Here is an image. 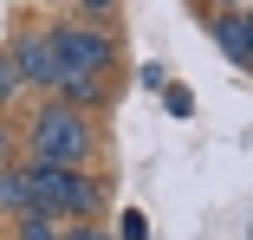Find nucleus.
Here are the masks:
<instances>
[{
  "label": "nucleus",
  "instance_id": "obj_1",
  "mask_svg": "<svg viewBox=\"0 0 253 240\" xmlns=\"http://www.w3.org/2000/svg\"><path fill=\"white\" fill-rule=\"evenodd\" d=\"M52 45V98L91 111L111 98V65H117V39L97 26H52L45 33Z\"/></svg>",
  "mask_w": 253,
  "mask_h": 240
},
{
  "label": "nucleus",
  "instance_id": "obj_2",
  "mask_svg": "<svg viewBox=\"0 0 253 240\" xmlns=\"http://www.w3.org/2000/svg\"><path fill=\"white\" fill-rule=\"evenodd\" d=\"M20 182H26V208L45 221H97L104 208V182L72 162H20Z\"/></svg>",
  "mask_w": 253,
  "mask_h": 240
},
{
  "label": "nucleus",
  "instance_id": "obj_3",
  "mask_svg": "<svg viewBox=\"0 0 253 240\" xmlns=\"http://www.w3.org/2000/svg\"><path fill=\"white\" fill-rule=\"evenodd\" d=\"M91 143H97L91 111H78V104H65V98H52V91H45V104L20 123V150H26V162H72V169H84Z\"/></svg>",
  "mask_w": 253,
  "mask_h": 240
},
{
  "label": "nucleus",
  "instance_id": "obj_4",
  "mask_svg": "<svg viewBox=\"0 0 253 240\" xmlns=\"http://www.w3.org/2000/svg\"><path fill=\"white\" fill-rule=\"evenodd\" d=\"M208 33H214V45L227 52V65H234V72H247V65H253V13H247V7H221V13L208 20Z\"/></svg>",
  "mask_w": 253,
  "mask_h": 240
},
{
  "label": "nucleus",
  "instance_id": "obj_5",
  "mask_svg": "<svg viewBox=\"0 0 253 240\" xmlns=\"http://www.w3.org/2000/svg\"><path fill=\"white\" fill-rule=\"evenodd\" d=\"M7 65H13V78H20V84L52 91V45H45V33H20V39L7 45Z\"/></svg>",
  "mask_w": 253,
  "mask_h": 240
},
{
  "label": "nucleus",
  "instance_id": "obj_6",
  "mask_svg": "<svg viewBox=\"0 0 253 240\" xmlns=\"http://www.w3.org/2000/svg\"><path fill=\"white\" fill-rule=\"evenodd\" d=\"M0 214H26V182H20V162H0Z\"/></svg>",
  "mask_w": 253,
  "mask_h": 240
},
{
  "label": "nucleus",
  "instance_id": "obj_7",
  "mask_svg": "<svg viewBox=\"0 0 253 240\" xmlns=\"http://www.w3.org/2000/svg\"><path fill=\"white\" fill-rule=\"evenodd\" d=\"M13 240H65V221H45V214H13Z\"/></svg>",
  "mask_w": 253,
  "mask_h": 240
},
{
  "label": "nucleus",
  "instance_id": "obj_8",
  "mask_svg": "<svg viewBox=\"0 0 253 240\" xmlns=\"http://www.w3.org/2000/svg\"><path fill=\"white\" fill-rule=\"evenodd\" d=\"M65 240H117V234L97 227V221H65Z\"/></svg>",
  "mask_w": 253,
  "mask_h": 240
},
{
  "label": "nucleus",
  "instance_id": "obj_9",
  "mask_svg": "<svg viewBox=\"0 0 253 240\" xmlns=\"http://www.w3.org/2000/svg\"><path fill=\"white\" fill-rule=\"evenodd\" d=\"M13 98H20V78H13V65H7V52H0V117H7Z\"/></svg>",
  "mask_w": 253,
  "mask_h": 240
},
{
  "label": "nucleus",
  "instance_id": "obj_10",
  "mask_svg": "<svg viewBox=\"0 0 253 240\" xmlns=\"http://www.w3.org/2000/svg\"><path fill=\"white\" fill-rule=\"evenodd\" d=\"M117 240H149V221H143V214H136V208H130V214H124V221H117Z\"/></svg>",
  "mask_w": 253,
  "mask_h": 240
},
{
  "label": "nucleus",
  "instance_id": "obj_11",
  "mask_svg": "<svg viewBox=\"0 0 253 240\" xmlns=\"http://www.w3.org/2000/svg\"><path fill=\"white\" fill-rule=\"evenodd\" d=\"M163 104H169L175 117H188V111H195V98H188V91H182V84H169V91H163Z\"/></svg>",
  "mask_w": 253,
  "mask_h": 240
},
{
  "label": "nucleus",
  "instance_id": "obj_12",
  "mask_svg": "<svg viewBox=\"0 0 253 240\" xmlns=\"http://www.w3.org/2000/svg\"><path fill=\"white\" fill-rule=\"evenodd\" d=\"M78 7H84V13H111L117 0H78Z\"/></svg>",
  "mask_w": 253,
  "mask_h": 240
},
{
  "label": "nucleus",
  "instance_id": "obj_13",
  "mask_svg": "<svg viewBox=\"0 0 253 240\" xmlns=\"http://www.w3.org/2000/svg\"><path fill=\"white\" fill-rule=\"evenodd\" d=\"M0 162H13V136H7V123H0Z\"/></svg>",
  "mask_w": 253,
  "mask_h": 240
},
{
  "label": "nucleus",
  "instance_id": "obj_14",
  "mask_svg": "<svg viewBox=\"0 0 253 240\" xmlns=\"http://www.w3.org/2000/svg\"><path fill=\"white\" fill-rule=\"evenodd\" d=\"M221 7H247V0H221Z\"/></svg>",
  "mask_w": 253,
  "mask_h": 240
}]
</instances>
